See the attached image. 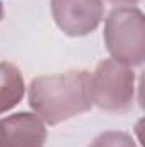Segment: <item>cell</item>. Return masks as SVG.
I'll use <instances>...</instances> for the list:
<instances>
[{
  "instance_id": "7",
  "label": "cell",
  "mask_w": 145,
  "mask_h": 147,
  "mask_svg": "<svg viewBox=\"0 0 145 147\" xmlns=\"http://www.w3.org/2000/svg\"><path fill=\"white\" fill-rule=\"evenodd\" d=\"M89 147H138L135 139L126 134V132H104L101 135H97Z\"/></svg>"
},
{
  "instance_id": "2",
  "label": "cell",
  "mask_w": 145,
  "mask_h": 147,
  "mask_svg": "<svg viewBox=\"0 0 145 147\" xmlns=\"http://www.w3.org/2000/svg\"><path fill=\"white\" fill-rule=\"evenodd\" d=\"M104 45L113 60L140 67L145 60V19L138 7H114L104 21Z\"/></svg>"
},
{
  "instance_id": "3",
  "label": "cell",
  "mask_w": 145,
  "mask_h": 147,
  "mask_svg": "<svg viewBox=\"0 0 145 147\" xmlns=\"http://www.w3.org/2000/svg\"><path fill=\"white\" fill-rule=\"evenodd\" d=\"M135 74L113 58L103 60L91 74V101L92 106L106 113H126L135 103Z\"/></svg>"
},
{
  "instance_id": "6",
  "label": "cell",
  "mask_w": 145,
  "mask_h": 147,
  "mask_svg": "<svg viewBox=\"0 0 145 147\" xmlns=\"http://www.w3.org/2000/svg\"><path fill=\"white\" fill-rule=\"evenodd\" d=\"M26 94L22 74L12 63H0V115L15 108Z\"/></svg>"
},
{
  "instance_id": "1",
  "label": "cell",
  "mask_w": 145,
  "mask_h": 147,
  "mask_svg": "<svg viewBox=\"0 0 145 147\" xmlns=\"http://www.w3.org/2000/svg\"><path fill=\"white\" fill-rule=\"evenodd\" d=\"M89 86L91 74L87 70L36 77L28 91L29 106L44 125L55 127L92 108Z\"/></svg>"
},
{
  "instance_id": "8",
  "label": "cell",
  "mask_w": 145,
  "mask_h": 147,
  "mask_svg": "<svg viewBox=\"0 0 145 147\" xmlns=\"http://www.w3.org/2000/svg\"><path fill=\"white\" fill-rule=\"evenodd\" d=\"M108 2L118 5V7H135V5L140 3L142 0H108Z\"/></svg>"
},
{
  "instance_id": "4",
  "label": "cell",
  "mask_w": 145,
  "mask_h": 147,
  "mask_svg": "<svg viewBox=\"0 0 145 147\" xmlns=\"http://www.w3.org/2000/svg\"><path fill=\"white\" fill-rule=\"evenodd\" d=\"M55 24L70 38H82L94 33L104 19L103 0H51Z\"/></svg>"
},
{
  "instance_id": "9",
  "label": "cell",
  "mask_w": 145,
  "mask_h": 147,
  "mask_svg": "<svg viewBox=\"0 0 145 147\" xmlns=\"http://www.w3.org/2000/svg\"><path fill=\"white\" fill-rule=\"evenodd\" d=\"M2 19H3V3L0 2V22H2Z\"/></svg>"
},
{
  "instance_id": "5",
  "label": "cell",
  "mask_w": 145,
  "mask_h": 147,
  "mask_svg": "<svg viewBox=\"0 0 145 147\" xmlns=\"http://www.w3.org/2000/svg\"><path fill=\"white\" fill-rule=\"evenodd\" d=\"M46 125L34 113H15L0 120V147H43Z\"/></svg>"
}]
</instances>
